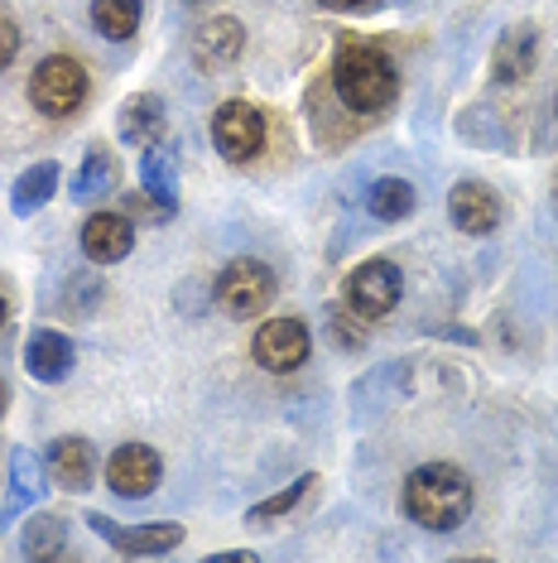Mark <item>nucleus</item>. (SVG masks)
Segmentation results:
<instances>
[{
  "label": "nucleus",
  "instance_id": "nucleus-2",
  "mask_svg": "<svg viewBox=\"0 0 558 563\" xmlns=\"http://www.w3.org/2000/svg\"><path fill=\"white\" fill-rule=\"evenodd\" d=\"M472 477L458 463H418L410 477H404V516H410L418 530L434 534H453L458 525L472 516Z\"/></svg>",
  "mask_w": 558,
  "mask_h": 563
},
{
  "label": "nucleus",
  "instance_id": "nucleus-29",
  "mask_svg": "<svg viewBox=\"0 0 558 563\" xmlns=\"http://www.w3.org/2000/svg\"><path fill=\"white\" fill-rule=\"evenodd\" d=\"M323 5H333V10H357V5H371V0H323Z\"/></svg>",
  "mask_w": 558,
  "mask_h": 563
},
{
  "label": "nucleus",
  "instance_id": "nucleus-12",
  "mask_svg": "<svg viewBox=\"0 0 558 563\" xmlns=\"http://www.w3.org/2000/svg\"><path fill=\"white\" fill-rule=\"evenodd\" d=\"M241 54H246V24L236 15H212L198 24V34H193L198 73H226L241 63Z\"/></svg>",
  "mask_w": 558,
  "mask_h": 563
},
{
  "label": "nucleus",
  "instance_id": "nucleus-6",
  "mask_svg": "<svg viewBox=\"0 0 558 563\" xmlns=\"http://www.w3.org/2000/svg\"><path fill=\"white\" fill-rule=\"evenodd\" d=\"M265 135H270V125H265V111L256 101L232 97L212 111V145L226 164H250L265 150Z\"/></svg>",
  "mask_w": 558,
  "mask_h": 563
},
{
  "label": "nucleus",
  "instance_id": "nucleus-22",
  "mask_svg": "<svg viewBox=\"0 0 558 563\" xmlns=\"http://www.w3.org/2000/svg\"><path fill=\"white\" fill-rule=\"evenodd\" d=\"M366 208H371V217H380V222H404V217L418 208V194H414L410 178L386 174V178H376V184H371Z\"/></svg>",
  "mask_w": 558,
  "mask_h": 563
},
{
  "label": "nucleus",
  "instance_id": "nucleus-20",
  "mask_svg": "<svg viewBox=\"0 0 558 563\" xmlns=\"http://www.w3.org/2000/svg\"><path fill=\"white\" fill-rule=\"evenodd\" d=\"M68 549V520L54 510H34L20 530V554L24 559H58Z\"/></svg>",
  "mask_w": 558,
  "mask_h": 563
},
{
  "label": "nucleus",
  "instance_id": "nucleus-33",
  "mask_svg": "<svg viewBox=\"0 0 558 563\" xmlns=\"http://www.w3.org/2000/svg\"><path fill=\"white\" fill-rule=\"evenodd\" d=\"M193 5H202V0H193Z\"/></svg>",
  "mask_w": 558,
  "mask_h": 563
},
{
  "label": "nucleus",
  "instance_id": "nucleus-8",
  "mask_svg": "<svg viewBox=\"0 0 558 563\" xmlns=\"http://www.w3.org/2000/svg\"><path fill=\"white\" fill-rule=\"evenodd\" d=\"M250 356H256V366L275 371V376H289V371H299L313 356V332L303 318H270L250 338Z\"/></svg>",
  "mask_w": 558,
  "mask_h": 563
},
{
  "label": "nucleus",
  "instance_id": "nucleus-23",
  "mask_svg": "<svg viewBox=\"0 0 558 563\" xmlns=\"http://www.w3.org/2000/svg\"><path fill=\"white\" fill-rule=\"evenodd\" d=\"M140 20H145V0H92V24L101 40L111 44L135 40Z\"/></svg>",
  "mask_w": 558,
  "mask_h": 563
},
{
  "label": "nucleus",
  "instance_id": "nucleus-26",
  "mask_svg": "<svg viewBox=\"0 0 558 563\" xmlns=\"http://www.w3.org/2000/svg\"><path fill=\"white\" fill-rule=\"evenodd\" d=\"M97 299H101V279H87V275H78V279H72V285H68V303H63V309H68V313H92L97 309Z\"/></svg>",
  "mask_w": 558,
  "mask_h": 563
},
{
  "label": "nucleus",
  "instance_id": "nucleus-28",
  "mask_svg": "<svg viewBox=\"0 0 558 563\" xmlns=\"http://www.w3.org/2000/svg\"><path fill=\"white\" fill-rule=\"evenodd\" d=\"M15 54H20V30H15V20L0 15V73L15 63Z\"/></svg>",
  "mask_w": 558,
  "mask_h": 563
},
{
  "label": "nucleus",
  "instance_id": "nucleus-5",
  "mask_svg": "<svg viewBox=\"0 0 558 563\" xmlns=\"http://www.w3.org/2000/svg\"><path fill=\"white\" fill-rule=\"evenodd\" d=\"M342 299H347V313H357V318L395 313V303L404 299V271L395 261H386V255L361 261L357 271L342 279Z\"/></svg>",
  "mask_w": 558,
  "mask_h": 563
},
{
  "label": "nucleus",
  "instance_id": "nucleus-17",
  "mask_svg": "<svg viewBox=\"0 0 558 563\" xmlns=\"http://www.w3.org/2000/svg\"><path fill=\"white\" fill-rule=\"evenodd\" d=\"M179 174H183V159H179V145L159 140V145L140 150V188L155 194L159 202H169L179 212Z\"/></svg>",
  "mask_w": 558,
  "mask_h": 563
},
{
  "label": "nucleus",
  "instance_id": "nucleus-27",
  "mask_svg": "<svg viewBox=\"0 0 558 563\" xmlns=\"http://www.w3.org/2000/svg\"><path fill=\"white\" fill-rule=\"evenodd\" d=\"M327 328H333V338H337L342 352H361L366 347V328L361 323H347L342 313H333V318H327Z\"/></svg>",
  "mask_w": 558,
  "mask_h": 563
},
{
  "label": "nucleus",
  "instance_id": "nucleus-32",
  "mask_svg": "<svg viewBox=\"0 0 558 563\" xmlns=\"http://www.w3.org/2000/svg\"><path fill=\"white\" fill-rule=\"evenodd\" d=\"M554 111H558V97H554Z\"/></svg>",
  "mask_w": 558,
  "mask_h": 563
},
{
  "label": "nucleus",
  "instance_id": "nucleus-31",
  "mask_svg": "<svg viewBox=\"0 0 558 563\" xmlns=\"http://www.w3.org/2000/svg\"><path fill=\"white\" fill-rule=\"evenodd\" d=\"M0 328H5V299H0Z\"/></svg>",
  "mask_w": 558,
  "mask_h": 563
},
{
  "label": "nucleus",
  "instance_id": "nucleus-13",
  "mask_svg": "<svg viewBox=\"0 0 558 563\" xmlns=\"http://www.w3.org/2000/svg\"><path fill=\"white\" fill-rule=\"evenodd\" d=\"M44 472L48 482H58L63 492H87L97 477V448L82 439V433H63L44 448Z\"/></svg>",
  "mask_w": 558,
  "mask_h": 563
},
{
  "label": "nucleus",
  "instance_id": "nucleus-9",
  "mask_svg": "<svg viewBox=\"0 0 558 563\" xmlns=\"http://www.w3.org/2000/svg\"><path fill=\"white\" fill-rule=\"evenodd\" d=\"M535 68H539V24L535 20L505 24L496 34V44H491V82L520 87Z\"/></svg>",
  "mask_w": 558,
  "mask_h": 563
},
{
  "label": "nucleus",
  "instance_id": "nucleus-24",
  "mask_svg": "<svg viewBox=\"0 0 558 563\" xmlns=\"http://www.w3.org/2000/svg\"><path fill=\"white\" fill-rule=\"evenodd\" d=\"M313 486H319V477H313V472H303V477H294L284 486V492H275V496H265V501H256L246 510V520L250 525H270V520H279V516H289V510H294L303 496L313 492Z\"/></svg>",
  "mask_w": 558,
  "mask_h": 563
},
{
  "label": "nucleus",
  "instance_id": "nucleus-14",
  "mask_svg": "<svg viewBox=\"0 0 558 563\" xmlns=\"http://www.w3.org/2000/svg\"><path fill=\"white\" fill-rule=\"evenodd\" d=\"M116 131H121L125 145H135V150L159 145V140L169 135V101L155 97V92L125 97L121 111H116Z\"/></svg>",
  "mask_w": 558,
  "mask_h": 563
},
{
  "label": "nucleus",
  "instance_id": "nucleus-15",
  "mask_svg": "<svg viewBox=\"0 0 558 563\" xmlns=\"http://www.w3.org/2000/svg\"><path fill=\"white\" fill-rule=\"evenodd\" d=\"M82 251L97 265H121L135 251V222L125 212H92L82 222Z\"/></svg>",
  "mask_w": 558,
  "mask_h": 563
},
{
  "label": "nucleus",
  "instance_id": "nucleus-3",
  "mask_svg": "<svg viewBox=\"0 0 558 563\" xmlns=\"http://www.w3.org/2000/svg\"><path fill=\"white\" fill-rule=\"evenodd\" d=\"M87 68L78 58H68V54H48L40 58V68L30 73V107L40 111V117L48 121H68V117H78L82 111V101H87Z\"/></svg>",
  "mask_w": 558,
  "mask_h": 563
},
{
  "label": "nucleus",
  "instance_id": "nucleus-25",
  "mask_svg": "<svg viewBox=\"0 0 558 563\" xmlns=\"http://www.w3.org/2000/svg\"><path fill=\"white\" fill-rule=\"evenodd\" d=\"M125 217H131V222H145V217H149V222H174V217H179V212H174L169 208V202H159L155 194H145V188H140V194L135 198H125V208H121Z\"/></svg>",
  "mask_w": 558,
  "mask_h": 563
},
{
  "label": "nucleus",
  "instance_id": "nucleus-19",
  "mask_svg": "<svg viewBox=\"0 0 558 563\" xmlns=\"http://www.w3.org/2000/svg\"><path fill=\"white\" fill-rule=\"evenodd\" d=\"M121 184V164L107 145H92L78 164V178H72V202H101L107 194H116Z\"/></svg>",
  "mask_w": 558,
  "mask_h": 563
},
{
  "label": "nucleus",
  "instance_id": "nucleus-10",
  "mask_svg": "<svg viewBox=\"0 0 558 563\" xmlns=\"http://www.w3.org/2000/svg\"><path fill=\"white\" fill-rule=\"evenodd\" d=\"M159 477H164V457L149 443H121L107 457V486L121 501H145L159 486Z\"/></svg>",
  "mask_w": 558,
  "mask_h": 563
},
{
  "label": "nucleus",
  "instance_id": "nucleus-11",
  "mask_svg": "<svg viewBox=\"0 0 558 563\" xmlns=\"http://www.w3.org/2000/svg\"><path fill=\"white\" fill-rule=\"evenodd\" d=\"M448 222L458 227L462 236H491L501 227V198L491 184L481 178H458L448 188Z\"/></svg>",
  "mask_w": 558,
  "mask_h": 563
},
{
  "label": "nucleus",
  "instance_id": "nucleus-18",
  "mask_svg": "<svg viewBox=\"0 0 558 563\" xmlns=\"http://www.w3.org/2000/svg\"><path fill=\"white\" fill-rule=\"evenodd\" d=\"M58 184H63L58 159H40V164H30V169H20V178L10 184V212L34 217L40 208H48V198L58 194Z\"/></svg>",
  "mask_w": 558,
  "mask_h": 563
},
{
  "label": "nucleus",
  "instance_id": "nucleus-4",
  "mask_svg": "<svg viewBox=\"0 0 558 563\" xmlns=\"http://www.w3.org/2000/svg\"><path fill=\"white\" fill-rule=\"evenodd\" d=\"M212 299H217V309L226 318H236V323L260 318L265 309H270V299H275V271L265 261H256V255H241V261H232L217 275Z\"/></svg>",
  "mask_w": 558,
  "mask_h": 563
},
{
  "label": "nucleus",
  "instance_id": "nucleus-1",
  "mask_svg": "<svg viewBox=\"0 0 558 563\" xmlns=\"http://www.w3.org/2000/svg\"><path fill=\"white\" fill-rule=\"evenodd\" d=\"M333 92L357 117H380L400 97V68L386 48L366 40H342L333 54Z\"/></svg>",
  "mask_w": 558,
  "mask_h": 563
},
{
  "label": "nucleus",
  "instance_id": "nucleus-21",
  "mask_svg": "<svg viewBox=\"0 0 558 563\" xmlns=\"http://www.w3.org/2000/svg\"><path fill=\"white\" fill-rule=\"evenodd\" d=\"M40 467H34L30 448H10V492H5V510H0V525H10L30 501H40Z\"/></svg>",
  "mask_w": 558,
  "mask_h": 563
},
{
  "label": "nucleus",
  "instance_id": "nucleus-7",
  "mask_svg": "<svg viewBox=\"0 0 558 563\" xmlns=\"http://www.w3.org/2000/svg\"><path fill=\"white\" fill-rule=\"evenodd\" d=\"M87 530L97 540H107L116 554H131V559H155V554H174L183 544V525L179 520H149V525H116L101 510H87Z\"/></svg>",
  "mask_w": 558,
  "mask_h": 563
},
{
  "label": "nucleus",
  "instance_id": "nucleus-30",
  "mask_svg": "<svg viewBox=\"0 0 558 563\" xmlns=\"http://www.w3.org/2000/svg\"><path fill=\"white\" fill-rule=\"evenodd\" d=\"M0 409H5V380H0Z\"/></svg>",
  "mask_w": 558,
  "mask_h": 563
},
{
  "label": "nucleus",
  "instance_id": "nucleus-16",
  "mask_svg": "<svg viewBox=\"0 0 558 563\" xmlns=\"http://www.w3.org/2000/svg\"><path fill=\"white\" fill-rule=\"evenodd\" d=\"M72 366H78V347H72V338L58 328H40L30 338V347H24V371H30L34 380H44V386L68 380Z\"/></svg>",
  "mask_w": 558,
  "mask_h": 563
}]
</instances>
